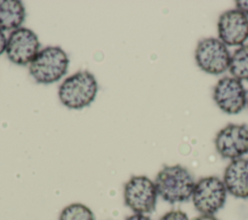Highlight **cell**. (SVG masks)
<instances>
[{
  "label": "cell",
  "instance_id": "cell-8",
  "mask_svg": "<svg viewBox=\"0 0 248 220\" xmlns=\"http://www.w3.org/2000/svg\"><path fill=\"white\" fill-rule=\"evenodd\" d=\"M216 105L226 113L236 114L246 106L247 95L242 82L233 77H224L213 89Z\"/></svg>",
  "mask_w": 248,
  "mask_h": 220
},
{
  "label": "cell",
  "instance_id": "cell-13",
  "mask_svg": "<svg viewBox=\"0 0 248 220\" xmlns=\"http://www.w3.org/2000/svg\"><path fill=\"white\" fill-rule=\"evenodd\" d=\"M229 70L236 79L248 80V45L238 47L231 56Z\"/></svg>",
  "mask_w": 248,
  "mask_h": 220
},
{
  "label": "cell",
  "instance_id": "cell-10",
  "mask_svg": "<svg viewBox=\"0 0 248 220\" xmlns=\"http://www.w3.org/2000/svg\"><path fill=\"white\" fill-rule=\"evenodd\" d=\"M219 40L226 46H243L248 39V16L240 11L229 10L218 19Z\"/></svg>",
  "mask_w": 248,
  "mask_h": 220
},
{
  "label": "cell",
  "instance_id": "cell-17",
  "mask_svg": "<svg viewBox=\"0 0 248 220\" xmlns=\"http://www.w3.org/2000/svg\"><path fill=\"white\" fill-rule=\"evenodd\" d=\"M7 47V39L4 32L0 29V55L6 50Z\"/></svg>",
  "mask_w": 248,
  "mask_h": 220
},
{
  "label": "cell",
  "instance_id": "cell-12",
  "mask_svg": "<svg viewBox=\"0 0 248 220\" xmlns=\"http://www.w3.org/2000/svg\"><path fill=\"white\" fill-rule=\"evenodd\" d=\"M25 18V9L21 1L0 0V29L16 30Z\"/></svg>",
  "mask_w": 248,
  "mask_h": 220
},
{
  "label": "cell",
  "instance_id": "cell-18",
  "mask_svg": "<svg viewBox=\"0 0 248 220\" xmlns=\"http://www.w3.org/2000/svg\"><path fill=\"white\" fill-rule=\"evenodd\" d=\"M125 220H151L147 215L145 214H140V213H135L133 215L128 216Z\"/></svg>",
  "mask_w": 248,
  "mask_h": 220
},
{
  "label": "cell",
  "instance_id": "cell-2",
  "mask_svg": "<svg viewBox=\"0 0 248 220\" xmlns=\"http://www.w3.org/2000/svg\"><path fill=\"white\" fill-rule=\"evenodd\" d=\"M97 91L98 83L94 75L88 71H79L64 79L59 86L58 96L63 106L81 110L94 101Z\"/></svg>",
  "mask_w": 248,
  "mask_h": 220
},
{
  "label": "cell",
  "instance_id": "cell-19",
  "mask_svg": "<svg viewBox=\"0 0 248 220\" xmlns=\"http://www.w3.org/2000/svg\"><path fill=\"white\" fill-rule=\"evenodd\" d=\"M194 220H218L214 215H208V214H201L200 216L196 217Z\"/></svg>",
  "mask_w": 248,
  "mask_h": 220
},
{
  "label": "cell",
  "instance_id": "cell-5",
  "mask_svg": "<svg viewBox=\"0 0 248 220\" xmlns=\"http://www.w3.org/2000/svg\"><path fill=\"white\" fill-rule=\"evenodd\" d=\"M158 193L150 178L145 175L132 176L124 186L125 204L135 213L146 214L155 210Z\"/></svg>",
  "mask_w": 248,
  "mask_h": 220
},
{
  "label": "cell",
  "instance_id": "cell-9",
  "mask_svg": "<svg viewBox=\"0 0 248 220\" xmlns=\"http://www.w3.org/2000/svg\"><path fill=\"white\" fill-rule=\"evenodd\" d=\"M40 42L37 35L30 29L19 27L10 34L7 40L6 53L15 64L27 65L38 54Z\"/></svg>",
  "mask_w": 248,
  "mask_h": 220
},
{
  "label": "cell",
  "instance_id": "cell-14",
  "mask_svg": "<svg viewBox=\"0 0 248 220\" xmlns=\"http://www.w3.org/2000/svg\"><path fill=\"white\" fill-rule=\"evenodd\" d=\"M59 220H95L92 210L79 203L71 204L64 207L59 215Z\"/></svg>",
  "mask_w": 248,
  "mask_h": 220
},
{
  "label": "cell",
  "instance_id": "cell-16",
  "mask_svg": "<svg viewBox=\"0 0 248 220\" xmlns=\"http://www.w3.org/2000/svg\"><path fill=\"white\" fill-rule=\"evenodd\" d=\"M236 10L240 11L244 15L248 16V0H237L235 1Z\"/></svg>",
  "mask_w": 248,
  "mask_h": 220
},
{
  "label": "cell",
  "instance_id": "cell-6",
  "mask_svg": "<svg viewBox=\"0 0 248 220\" xmlns=\"http://www.w3.org/2000/svg\"><path fill=\"white\" fill-rule=\"evenodd\" d=\"M195 58L198 66L203 72L220 75L229 69L231 54L227 46L219 39L205 38L199 42Z\"/></svg>",
  "mask_w": 248,
  "mask_h": 220
},
{
  "label": "cell",
  "instance_id": "cell-11",
  "mask_svg": "<svg viewBox=\"0 0 248 220\" xmlns=\"http://www.w3.org/2000/svg\"><path fill=\"white\" fill-rule=\"evenodd\" d=\"M223 182L227 192L235 198H248V160L238 158L227 166Z\"/></svg>",
  "mask_w": 248,
  "mask_h": 220
},
{
  "label": "cell",
  "instance_id": "cell-1",
  "mask_svg": "<svg viewBox=\"0 0 248 220\" xmlns=\"http://www.w3.org/2000/svg\"><path fill=\"white\" fill-rule=\"evenodd\" d=\"M154 184L164 201L170 204L188 201L195 188V179L192 173L181 165L165 166L157 173Z\"/></svg>",
  "mask_w": 248,
  "mask_h": 220
},
{
  "label": "cell",
  "instance_id": "cell-20",
  "mask_svg": "<svg viewBox=\"0 0 248 220\" xmlns=\"http://www.w3.org/2000/svg\"><path fill=\"white\" fill-rule=\"evenodd\" d=\"M247 103H248V98H247Z\"/></svg>",
  "mask_w": 248,
  "mask_h": 220
},
{
  "label": "cell",
  "instance_id": "cell-4",
  "mask_svg": "<svg viewBox=\"0 0 248 220\" xmlns=\"http://www.w3.org/2000/svg\"><path fill=\"white\" fill-rule=\"evenodd\" d=\"M227 193L223 180L217 176H206L196 182L191 199L201 214L214 215L224 206Z\"/></svg>",
  "mask_w": 248,
  "mask_h": 220
},
{
  "label": "cell",
  "instance_id": "cell-3",
  "mask_svg": "<svg viewBox=\"0 0 248 220\" xmlns=\"http://www.w3.org/2000/svg\"><path fill=\"white\" fill-rule=\"evenodd\" d=\"M69 58L59 47H46L40 50L29 66V73L38 83L58 81L68 71Z\"/></svg>",
  "mask_w": 248,
  "mask_h": 220
},
{
  "label": "cell",
  "instance_id": "cell-15",
  "mask_svg": "<svg viewBox=\"0 0 248 220\" xmlns=\"http://www.w3.org/2000/svg\"><path fill=\"white\" fill-rule=\"evenodd\" d=\"M160 220H189L187 214L181 210H171L164 214Z\"/></svg>",
  "mask_w": 248,
  "mask_h": 220
},
{
  "label": "cell",
  "instance_id": "cell-7",
  "mask_svg": "<svg viewBox=\"0 0 248 220\" xmlns=\"http://www.w3.org/2000/svg\"><path fill=\"white\" fill-rule=\"evenodd\" d=\"M214 143L223 158L232 161L241 158L248 153V126L228 124L217 133Z\"/></svg>",
  "mask_w": 248,
  "mask_h": 220
}]
</instances>
